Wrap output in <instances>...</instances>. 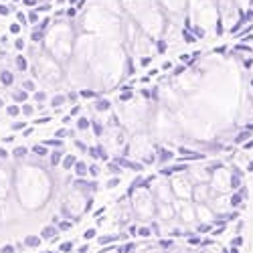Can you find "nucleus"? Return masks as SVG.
Here are the masks:
<instances>
[{
    "instance_id": "obj_1",
    "label": "nucleus",
    "mask_w": 253,
    "mask_h": 253,
    "mask_svg": "<svg viewBox=\"0 0 253 253\" xmlns=\"http://www.w3.org/2000/svg\"><path fill=\"white\" fill-rule=\"evenodd\" d=\"M116 162H118L120 166L132 168V170H136V172H140V170H142V164H138V162H130V160H126V158H116Z\"/></svg>"
},
{
    "instance_id": "obj_2",
    "label": "nucleus",
    "mask_w": 253,
    "mask_h": 253,
    "mask_svg": "<svg viewBox=\"0 0 253 253\" xmlns=\"http://www.w3.org/2000/svg\"><path fill=\"white\" fill-rule=\"evenodd\" d=\"M245 197H247V191H245V188H239V191H237L233 197H231V205H233V207L241 205V203L245 201Z\"/></svg>"
},
{
    "instance_id": "obj_3",
    "label": "nucleus",
    "mask_w": 253,
    "mask_h": 253,
    "mask_svg": "<svg viewBox=\"0 0 253 253\" xmlns=\"http://www.w3.org/2000/svg\"><path fill=\"white\" fill-rule=\"evenodd\" d=\"M89 154L93 158H101V160H108V154H105V150L101 148V146H95V148H89Z\"/></svg>"
},
{
    "instance_id": "obj_4",
    "label": "nucleus",
    "mask_w": 253,
    "mask_h": 253,
    "mask_svg": "<svg viewBox=\"0 0 253 253\" xmlns=\"http://www.w3.org/2000/svg\"><path fill=\"white\" fill-rule=\"evenodd\" d=\"M41 237L43 239H55L57 237V229L55 227H45L43 231H41Z\"/></svg>"
},
{
    "instance_id": "obj_5",
    "label": "nucleus",
    "mask_w": 253,
    "mask_h": 253,
    "mask_svg": "<svg viewBox=\"0 0 253 253\" xmlns=\"http://www.w3.org/2000/svg\"><path fill=\"white\" fill-rule=\"evenodd\" d=\"M75 172L77 176H85L89 172V166H85V162H75Z\"/></svg>"
},
{
    "instance_id": "obj_6",
    "label": "nucleus",
    "mask_w": 253,
    "mask_h": 253,
    "mask_svg": "<svg viewBox=\"0 0 253 253\" xmlns=\"http://www.w3.org/2000/svg\"><path fill=\"white\" fill-rule=\"evenodd\" d=\"M0 81H2V85H12V81H14V77H12V73L10 71H2L0 73Z\"/></svg>"
},
{
    "instance_id": "obj_7",
    "label": "nucleus",
    "mask_w": 253,
    "mask_h": 253,
    "mask_svg": "<svg viewBox=\"0 0 253 253\" xmlns=\"http://www.w3.org/2000/svg\"><path fill=\"white\" fill-rule=\"evenodd\" d=\"M27 97H29L27 89H20V91H14V93H12V99H14L16 103H20V101H27Z\"/></svg>"
},
{
    "instance_id": "obj_8",
    "label": "nucleus",
    "mask_w": 253,
    "mask_h": 253,
    "mask_svg": "<svg viewBox=\"0 0 253 253\" xmlns=\"http://www.w3.org/2000/svg\"><path fill=\"white\" fill-rule=\"evenodd\" d=\"M25 245H27V247H39V245H41V237H37V235H29V237L25 239Z\"/></svg>"
},
{
    "instance_id": "obj_9",
    "label": "nucleus",
    "mask_w": 253,
    "mask_h": 253,
    "mask_svg": "<svg viewBox=\"0 0 253 253\" xmlns=\"http://www.w3.org/2000/svg\"><path fill=\"white\" fill-rule=\"evenodd\" d=\"M110 101L108 99H99L97 103H95V110H99V112H105V110H110Z\"/></svg>"
},
{
    "instance_id": "obj_10",
    "label": "nucleus",
    "mask_w": 253,
    "mask_h": 253,
    "mask_svg": "<svg viewBox=\"0 0 253 253\" xmlns=\"http://www.w3.org/2000/svg\"><path fill=\"white\" fill-rule=\"evenodd\" d=\"M231 186H233V188H239V186H241V172H239V170L233 172V178H231Z\"/></svg>"
},
{
    "instance_id": "obj_11",
    "label": "nucleus",
    "mask_w": 253,
    "mask_h": 253,
    "mask_svg": "<svg viewBox=\"0 0 253 253\" xmlns=\"http://www.w3.org/2000/svg\"><path fill=\"white\" fill-rule=\"evenodd\" d=\"M75 162H77V160H75V156H71V154L63 158V166H65L67 170H69V168H73V166H75Z\"/></svg>"
},
{
    "instance_id": "obj_12",
    "label": "nucleus",
    "mask_w": 253,
    "mask_h": 253,
    "mask_svg": "<svg viewBox=\"0 0 253 253\" xmlns=\"http://www.w3.org/2000/svg\"><path fill=\"white\" fill-rule=\"evenodd\" d=\"M61 160H63V152H61V150H57V152L51 154V164H53V166H57Z\"/></svg>"
},
{
    "instance_id": "obj_13",
    "label": "nucleus",
    "mask_w": 253,
    "mask_h": 253,
    "mask_svg": "<svg viewBox=\"0 0 253 253\" xmlns=\"http://www.w3.org/2000/svg\"><path fill=\"white\" fill-rule=\"evenodd\" d=\"M77 128H79V130H87V128H89V120H87V118H79V120H77Z\"/></svg>"
},
{
    "instance_id": "obj_14",
    "label": "nucleus",
    "mask_w": 253,
    "mask_h": 253,
    "mask_svg": "<svg viewBox=\"0 0 253 253\" xmlns=\"http://www.w3.org/2000/svg\"><path fill=\"white\" fill-rule=\"evenodd\" d=\"M16 67H18L20 71H25V69H27V59L18 55V57H16Z\"/></svg>"
},
{
    "instance_id": "obj_15",
    "label": "nucleus",
    "mask_w": 253,
    "mask_h": 253,
    "mask_svg": "<svg viewBox=\"0 0 253 253\" xmlns=\"http://www.w3.org/2000/svg\"><path fill=\"white\" fill-rule=\"evenodd\" d=\"M6 114L14 118V116H18V114H20V108H18V105H8V108H6Z\"/></svg>"
},
{
    "instance_id": "obj_16",
    "label": "nucleus",
    "mask_w": 253,
    "mask_h": 253,
    "mask_svg": "<svg viewBox=\"0 0 253 253\" xmlns=\"http://www.w3.org/2000/svg\"><path fill=\"white\" fill-rule=\"evenodd\" d=\"M45 146H53V148H61L63 142H61V138H55V140H47V142H45Z\"/></svg>"
},
{
    "instance_id": "obj_17",
    "label": "nucleus",
    "mask_w": 253,
    "mask_h": 253,
    "mask_svg": "<svg viewBox=\"0 0 253 253\" xmlns=\"http://www.w3.org/2000/svg\"><path fill=\"white\" fill-rule=\"evenodd\" d=\"M249 136H251V130H247V132H241V134L235 138V144H241V142H245Z\"/></svg>"
},
{
    "instance_id": "obj_18",
    "label": "nucleus",
    "mask_w": 253,
    "mask_h": 253,
    "mask_svg": "<svg viewBox=\"0 0 253 253\" xmlns=\"http://www.w3.org/2000/svg\"><path fill=\"white\" fill-rule=\"evenodd\" d=\"M65 95H55L53 97V105H55V108H59V105H63V103H65Z\"/></svg>"
},
{
    "instance_id": "obj_19",
    "label": "nucleus",
    "mask_w": 253,
    "mask_h": 253,
    "mask_svg": "<svg viewBox=\"0 0 253 253\" xmlns=\"http://www.w3.org/2000/svg\"><path fill=\"white\" fill-rule=\"evenodd\" d=\"M33 152H35L37 156H45V154H47V148H45V146H35Z\"/></svg>"
},
{
    "instance_id": "obj_20",
    "label": "nucleus",
    "mask_w": 253,
    "mask_h": 253,
    "mask_svg": "<svg viewBox=\"0 0 253 253\" xmlns=\"http://www.w3.org/2000/svg\"><path fill=\"white\" fill-rule=\"evenodd\" d=\"M59 249H61L63 253H69V251L73 249V243H71V241H65V243H61V247H59Z\"/></svg>"
},
{
    "instance_id": "obj_21",
    "label": "nucleus",
    "mask_w": 253,
    "mask_h": 253,
    "mask_svg": "<svg viewBox=\"0 0 253 253\" xmlns=\"http://www.w3.org/2000/svg\"><path fill=\"white\" fill-rule=\"evenodd\" d=\"M132 249H134V243H126L124 247H118V251H120V253H130Z\"/></svg>"
},
{
    "instance_id": "obj_22",
    "label": "nucleus",
    "mask_w": 253,
    "mask_h": 253,
    "mask_svg": "<svg viewBox=\"0 0 253 253\" xmlns=\"http://www.w3.org/2000/svg\"><path fill=\"white\" fill-rule=\"evenodd\" d=\"M16 158H23L25 154H27V148H23V146H20V148H14V152H12Z\"/></svg>"
},
{
    "instance_id": "obj_23",
    "label": "nucleus",
    "mask_w": 253,
    "mask_h": 253,
    "mask_svg": "<svg viewBox=\"0 0 253 253\" xmlns=\"http://www.w3.org/2000/svg\"><path fill=\"white\" fill-rule=\"evenodd\" d=\"M172 158V152H168V150H160V160H170Z\"/></svg>"
},
{
    "instance_id": "obj_24",
    "label": "nucleus",
    "mask_w": 253,
    "mask_h": 253,
    "mask_svg": "<svg viewBox=\"0 0 253 253\" xmlns=\"http://www.w3.org/2000/svg\"><path fill=\"white\" fill-rule=\"evenodd\" d=\"M138 235H142V237H150V229H148V227L138 229Z\"/></svg>"
},
{
    "instance_id": "obj_25",
    "label": "nucleus",
    "mask_w": 253,
    "mask_h": 253,
    "mask_svg": "<svg viewBox=\"0 0 253 253\" xmlns=\"http://www.w3.org/2000/svg\"><path fill=\"white\" fill-rule=\"evenodd\" d=\"M25 126H27L25 122H14V124H12V130H16V132H18V130H25Z\"/></svg>"
},
{
    "instance_id": "obj_26",
    "label": "nucleus",
    "mask_w": 253,
    "mask_h": 253,
    "mask_svg": "<svg viewBox=\"0 0 253 253\" xmlns=\"http://www.w3.org/2000/svg\"><path fill=\"white\" fill-rule=\"evenodd\" d=\"M29 23H39V14H37V10L29 12Z\"/></svg>"
},
{
    "instance_id": "obj_27",
    "label": "nucleus",
    "mask_w": 253,
    "mask_h": 253,
    "mask_svg": "<svg viewBox=\"0 0 253 253\" xmlns=\"http://www.w3.org/2000/svg\"><path fill=\"white\" fill-rule=\"evenodd\" d=\"M55 136H57V138H65V136H71V132L63 128V130H57V134H55Z\"/></svg>"
},
{
    "instance_id": "obj_28",
    "label": "nucleus",
    "mask_w": 253,
    "mask_h": 253,
    "mask_svg": "<svg viewBox=\"0 0 253 253\" xmlns=\"http://www.w3.org/2000/svg\"><path fill=\"white\" fill-rule=\"evenodd\" d=\"M79 95H81V97H95V91H91V89H83Z\"/></svg>"
},
{
    "instance_id": "obj_29",
    "label": "nucleus",
    "mask_w": 253,
    "mask_h": 253,
    "mask_svg": "<svg viewBox=\"0 0 253 253\" xmlns=\"http://www.w3.org/2000/svg\"><path fill=\"white\" fill-rule=\"evenodd\" d=\"M186 164H176V166H172V172H182V170H186Z\"/></svg>"
},
{
    "instance_id": "obj_30",
    "label": "nucleus",
    "mask_w": 253,
    "mask_h": 253,
    "mask_svg": "<svg viewBox=\"0 0 253 253\" xmlns=\"http://www.w3.org/2000/svg\"><path fill=\"white\" fill-rule=\"evenodd\" d=\"M110 170H112L114 174H120L122 168H120V164H118V162H114V164H110Z\"/></svg>"
},
{
    "instance_id": "obj_31",
    "label": "nucleus",
    "mask_w": 253,
    "mask_h": 253,
    "mask_svg": "<svg viewBox=\"0 0 253 253\" xmlns=\"http://www.w3.org/2000/svg\"><path fill=\"white\" fill-rule=\"evenodd\" d=\"M14 251H16V247H12V245H4L0 249V253H14Z\"/></svg>"
},
{
    "instance_id": "obj_32",
    "label": "nucleus",
    "mask_w": 253,
    "mask_h": 253,
    "mask_svg": "<svg viewBox=\"0 0 253 253\" xmlns=\"http://www.w3.org/2000/svg\"><path fill=\"white\" fill-rule=\"evenodd\" d=\"M33 112H35L33 105H23V114H25V116H33Z\"/></svg>"
},
{
    "instance_id": "obj_33",
    "label": "nucleus",
    "mask_w": 253,
    "mask_h": 253,
    "mask_svg": "<svg viewBox=\"0 0 253 253\" xmlns=\"http://www.w3.org/2000/svg\"><path fill=\"white\" fill-rule=\"evenodd\" d=\"M31 39H33V41H41V39H43V33L35 31V33H31Z\"/></svg>"
},
{
    "instance_id": "obj_34",
    "label": "nucleus",
    "mask_w": 253,
    "mask_h": 253,
    "mask_svg": "<svg viewBox=\"0 0 253 253\" xmlns=\"http://www.w3.org/2000/svg\"><path fill=\"white\" fill-rule=\"evenodd\" d=\"M23 87H25L27 91H33V89H35V83H33V81H25V83H23Z\"/></svg>"
},
{
    "instance_id": "obj_35",
    "label": "nucleus",
    "mask_w": 253,
    "mask_h": 253,
    "mask_svg": "<svg viewBox=\"0 0 253 253\" xmlns=\"http://www.w3.org/2000/svg\"><path fill=\"white\" fill-rule=\"evenodd\" d=\"M35 99H37V101H45V99H47V95H45L43 91H37V93H35Z\"/></svg>"
},
{
    "instance_id": "obj_36",
    "label": "nucleus",
    "mask_w": 253,
    "mask_h": 253,
    "mask_svg": "<svg viewBox=\"0 0 253 253\" xmlns=\"http://www.w3.org/2000/svg\"><path fill=\"white\" fill-rule=\"evenodd\" d=\"M71 227V223L69 221H63V223H59V231H67Z\"/></svg>"
},
{
    "instance_id": "obj_37",
    "label": "nucleus",
    "mask_w": 253,
    "mask_h": 253,
    "mask_svg": "<svg viewBox=\"0 0 253 253\" xmlns=\"http://www.w3.org/2000/svg\"><path fill=\"white\" fill-rule=\"evenodd\" d=\"M89 174H93V176H97V174H99V168H97L95 164H91V166H89Z\"/></svg>"
},
{
    "instance_id": "obj_38",
    "label": "nucleus",
    "mask_w": 253,
    "mask_h": 253,
    "mask_svg": "<svg viewBox=\"0 0 253 253\" xmlns=\"http://www.w3.org/2000/svg\"><path fill=\"white\" fill-rule=\"evenodd\" d=\"M95 237V229H87L85 231V239H93Z\"/></svg>"
},
{
    "instance_id": "obj_39",
    "label": "nucleus",
    "mask_w": 253,
    "mask_h": 253,
    "mask_svg": "<svg viewBox=\"0 0 253 253\" xmlns=\"http://www.w3.org/2000/svg\"><path fill=\"white\" fill-rule=\"evenodd\" d=\"M114 239H116V237H99V243H101V245H105V243H112Z\"/></svg>"
},
{
    "instance_id": "obj_40",
    "label": "nucleus",
    "mask_w": 253,
    "mask_h": 253,
    "mask_svg": "<svg viewBox=\"0 0 253 253\" xmlns=\"http://www.w3.org/2000/svg\"><path fill=\"white\" fill-rule=\"evenodd\" d=\"M241 243H243V239H241V237H235L233 241H231V247H239Z\"/></svg>"
},
{
    "instance_id": "obj_41",
    "label": "nucleus",
    "mask_w": 253,
    "mask_h": 253,
    "mask_svg": "<svg viewBox=\"0 0 253 253\" xmlns=\"http://www.w3.org/2000/svg\"><path fill=\"white\" fill-rule=\"evenodd\" d=\"M120 99H122V101H128V99H132V93H130V91H126V93H122Z\"/></svg>"
},
{
    "instance_id": "obj_42",
    "label": "nucleus",
    "mask_w": 253,
    "mask_h": 253,
    "mask_svg": "<svg viewBox=\"0 0 253 253\" xmlns=\"http://www.w3.org/2000/svg\"><path fill=\"white\" fill-rule=\"evenodd\" d=\"M207 231H211V225H201L199 227V233H207Z\"/></svg>"
},
{
    "instance_id": "obj_43",
    "label": "nucleus",
    "mask_w": 253,
    "mask_h": 253,
    "mask_svg": "<svg viewBox=\"0 0 253 253\" xmlns=\"http://www.w3.org/2000/svg\"><path fill=\"white\" fill-rule=\"evenodd\" d=\"M118 184H120V178H112V180L108 182V186H110V188H114V186H118Z\"/></svg>"
},
{
    "instance_id": "obj_44",
    "label": "nucleus",
    "mask_w": 253,
    "mask_h": 253,
    "mask_svg": "<svg viewBox=\"0 0 253 253\" xmlns=\"http://www.w3.org/2000/svg\"><path fill=\"white\" fill-rule=\"evenodd\" d=\"M10 33H20V25H10Z\"/></svg>"
},
{
    "instance_id": "obj_45",
    "label": "nucleus",
    "mask_w": 253,
    "mask_h": 253,
    "mask_svg": "<svg viewBox=\"0 0 253 253\" xmlns=\"http://www.w3.org/2000/svg\"><path fill=\"white\" fill-rule=\"evenodd\" d=\"M0 14H2V16H6V14H8V8H6L4 4H0Z\"/></svg>"
},
{
    "instance_id": "obj_46",
    "label": "nucleus",
    "mask_w": 253,
    "mask_h": 253,
    "mask_svg": "<svg viewBox=\"0 0 253 253\" xmlns=\"http://www.w3.org/2000/svg\"><path fill=\"white\" fill-rule=\"evenodd\" d=\"M16 16H18V20H20V23H23V25H25V23H27V20H29V18H25V14H23V12H18Z\"/></svg>"
},
{
    "instance_id": "obj_47",
    "label": "nucleus",
    "mask_w": 253,
    "mask_h": 253,
    "mask_svg": "<svg viewBox=\"0 0 253 253\" xmlns=\"http://www.w3.org/2000/svg\"><path fill=\"white\" fill-rule=\"evenodd\" d=\"M14 45H16V49H25V43H23V39H18Z\"/></svg>"
},
{
    "instance_id": "obj_48",
    "label": "nucleus",
    "mask_w": 253,
    "mask_h": 253,
    "mask_svg": "<svg viewBox=\"0 0 253 253\" xmlns=\"http://www.w3.org/2000/svg\"><path fill=\"white\" fill-rule=\"evenodd\" d=\"M93 130H95L97 136H101V126H99V124H93Z\"/></svg>"
},
{
    "instance_id": "obj_49",
    "label": "nucleus",
    "mask_w": 253,
    "mask_h": 253,
    "mask_svg": "<svg viewBox=\"0 0 253 253\" xmlns=\"http://www.w3.org/2000/svg\"><path fill=\"white\" fill-rule=\"evenodd\" d=\"M160 245H162V247H172V241H168V239H164V241H160Z\"/></svg>"
},
{
    "instance_id": "obj_50",
    "label": "nucleus",
    "mask_w": 253,
    "mask_h": 253,
    "mask_svg": "<svg viewBox=\"0 0 253 253\" xmlns=\"http://www.w3.org/2000/svg\"><path fill=\"white\" fill-rule=\"evenodd\" d=\"M158 51L164 53V51H166V43H162V41H160V43H158Z\"/></svg>"
},
{
    "instance_id": "obj_51",
    "label": "nucleus",
    "mask_w": 253,
    "mask_h": 253,
    "mask_svg": "<svg viewBox=\"0 0 253 253\" xmlns=\"http://www.w3.org/2000/svg\"><path fill=\"white\" fill-rule=\"evenodd\" d=\"M75 146H77V148H79V150H85V144H83V142H79V140L75 142Z\"/></svg>"
},
{
    "instance_id": "obj_52",
    "label": "nucleus",
    "mask_w": 253,
    "mask_h": 253,
    "mask_svg": "<svg viewBox=\"0 0 253 253\" xmlns=\"http://www.w3.org/2000/svg\"><path fill=\"white\" fill-rule=\"evenodd\" d=\"M47 122H51V118H41V120H37V124H47Z\"/></svg>"
},
{
    "instance_id": "obj_53",
    "label": "nucleus",
    "mask_w": 253,
    "mask_h": 253,
    "mask_svg": "<svg viewBox=\"0 0 253 253\" xmlns=\"http://www.w3.org/2000/svg\"><path fill=\"white\" fill-rule=\"evenodd\" d=\"M25 4H27V6H35L37 0H25Z\"/></svg>"
},
{
    "instance_id": "obj_54",
    "label": "nucleus",
    "mask_w": 253,
    "mask_h": 253,
    "mask_svg": "<svg viewBox=\"0 0 253 253\" xmlns=\"http://www.w3.org/2000/svg\"><path fill=\"white\" fill-rule=\"evenodd\" d=\"M6 156H8V152L4 148H0V158H6Z\"/></svg>"
},
{
    "instance_id": "obj_55",
    "label": "nucleus",
    "mask_w": 253,
    "mask_h": 253,
    "mask_svg": "<svg viewBox=\"0 0 253 253\" xmlns=\"http://www.w3.org/2000/svg\"><path fill=\"white\" fill-rule=\"evenodd\" d=\"M69 101H77V93H69Z\"/></svg>"
},
{
    "instance_id": "obj_56",
    "label": "nucleus",
    "mask_w": 253,
    "mask_h": 253,
    "mask_svg": "<svg viewBox=\"0 0 253 253\" xmlns=\"http://www.w3.org/2000/svg\"><path fill=\"white\" fill-rule=\"evenodd\" d=\"M77 114H79V108H77V105H75V108L71 110V116H77Z\"/></svg>"
},
{
    "instance_id": "obj_57",
    "label": "nucleus",
    "mask_w": 253,
    "mask_h": 253,
    "mask_svg": "<svg viewBox=\"0 0 253 253\" xmlns=\"http://www.w3.org/2000/svg\"><path fill=\"white\" fill-rule=\"evenodd\" d=\"M67 16H75V8H69L67 10Z\"/></svg>"
},
{
    "instance_id": "obj_58",
    "label": "nucleus",
    "mask_w": 253,
    "mask_h": 253,
    "mask_svg": "<svg viewBox=\"0 0 253 253\" xmlns=\"http://www.w3.org/2000/svg\"><path fill=\"white\" fill-rule=\"evenodd\" d=\"M247 170H251V172H253V160H251V162L247 164Z\"/></svg>"
},
{
    "instance_id": "obj_59",
    "label": "nucleus",
    "mask_w": 253,
    "mask_h": 253,
    "mask_svg": "<svg viewBox=\"0 0 253 253\" xmlns=\"http://www.w3.org/2000/svg\"><path fill=\"white\" fill-rule=\"evenodd\" d=\"M231 253H239V249L237 247H231Z\"/></svg>"
},
{
    "instance_id": "obj_60",
    "label": "nucleus",
    "mask_w": 253,
    "mask_h": 253,
    "mask_svg": "<svg viewBox=\"0 0 253 253\" xmlns=\"http://www.w3.org/2000/svg\"><path fill=\"white\" fill-rule=\"evenodd\" d=\"M2 105H4V101H2V97H0V108H2Z\"/></svg>"
}]
</instances>
